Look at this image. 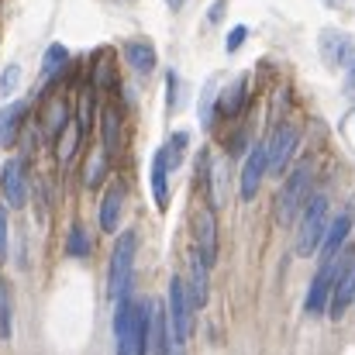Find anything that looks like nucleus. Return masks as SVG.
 <instances>
[{
  "instance_id": "1a4fd4ad",
  "label": "nucleus",
  "mask_w": 355,
  "mask_h": 355,
  "mask_svg": "<svg viewBox=\"0 0 355 355\" xmlns=\"http://www.w3.org/2000/svg\"><path fill=\"white\" fill-rule=\"evenodd\" d=\"M97 124H101V152L111 162L121 155V145H124V118H121L118 104H104L97 114Z\"/></svg>"
},
{
  "instance_id": "dca6fc26",
  "label": "nucleus",
  "mask_w": 355,
  "mask_h": 355,
  "mask_svg": "<svg viewBox=\"0 0 355 355\" xmlns=\"http://www.w3.org/2000/svg\"><path fill=\"white\" fill-rule=\"evenodd\" d=\"M28 111H31L28 101H14V104L0 107V148H10L17 141V135L28 121Z\"/></svg>"
},
{
  "instance_id": "2eb2a0df",
  "label": "nucleus",
  "mask_w": 355,
  "mask_h": 355,
  "mask_svg": "<svg viewBox=\"0 0 355 355\" xmlns=\"http://www.w3.org/2000/svg\"><path fill=\"white\" fill-rule=\"evenodd\" d=\"M207 272H211V266L193 252L190 255V276L183 279V286H187V297H190V304H193V311H204L207 307Z\"/></svg>"
},
{
  "instance_id": "20e7f679",
  "label": "nucleus",
  "mask_w": 355,
  "mask_h": 355,
  "mask_svg": "<svg viewBox=\"0 0 355 355\" xmlns=\"http://www.w3.org/2000/svg\"><path fill=\"white\" fill-rule=\"evenodd\" d=\"M297 145H300V128H297L293 121L276 124V131H272L269 141H266V173H269V176H283V173L290 169V162H293Z\"/></svg>"
},
{
  "instance_id": "4468645a",
  "label": "nucleus",
  "mask_w": 355,
  "mask_h": 355,
  "mask_svg": "<svg viewBox=\"0 0 355 355\" xmlns=\"http://www.w3.org/2000/svg\"><path fill=\"white\" fill-rule=\"evenodd\" d=\"M321 59L331 66V69H338V66H352L355 59V42L349 35H342V31H324L321 35Z\"/></svg>"
},
{
  "instance_id": "7ed1b4c3",
  "label": "nucleus",
  "mask_w": 355,
  "mask_h": 355,
  "mask_svg": "<svg viewBox=\"0 0 355 355\" xmlns=\"http://www.w3.org/2000/svg\"><path fill=\"white\" fill-rule=\"evenodd\" d=\"M135 252H138V235L135 232L118 235L114 252H111V269H107V297L114 304L121 297H128L135 286Z\"/></svg>"
},
{
  "instance_id": "f3484780",
  "label": "nucleus",
  "mask_w": 355,
  "mask_h": 355,
  "mask_svg": "<svg viewBox=\"0 0 355 355\" xmlns=\"http://www.w3.org/2000/svg\"><path fill=\"white\" fill-rule=\"evenodd\" d=\"M121 207H124V187L114 183V187H107V193L101 197V207H97V221H101V228H104L107 235L118 232Z\"/></svg>"
},
{
  "instance_id": "b1692460",
  "label": "nucleus",
  "mask_w": 355,
  "mask_h": 355,
  "mask_svg": "<svg viewBox=\"0 0 355 355\" xmlns=\"http://www.w3.org/2000/svg\"><path fill=\"white\" fill-rule=\"evenodd\" d=\"M97 118V90L94 87H87L83 94H80V107H76V128H80V135L87 138V131H90V124Z\"/></svg>"
},
{
  "instance_id": "0eeeda50",
  "label": "nucleus",
  "mask_w": 355,
  "mask_h": 355,
  "mask_svg": "<svg viewBox=\"0 0 355 355\" xmlns=\"http://www.w3.org/2000/svg\"><path fill=\"white\" fill-rule=\"evenodd\" d=\"M262 180H266V141H255L248 148L245 166H241V176H238V197L241 200H255Z\"/></svg>"
},
{
  "instance_id": "5701e85b",
  "label": "nucleus",
  "mask_w": 355,
  "mask_h": 355,
  "mask_svg": "<svg viewBox=\"0 0 355 355\" xmlns=\"http://www.w3.org/2000/svg\"><path fill=\"white\" fill-rule=\"evenodd\" d=\"M66 66H69V49L59 45V42H52L45 49V55H42V80H55Z\"/></svg>"
},
{
  "instance_id": "7c9ffc66",
  "label": "nucleus",
  "mask_w": 355,
  "mask_h": 355,
  "mask_svg": "<svg viewBox=\"0 0 355 355\" xmlns=\"http://www.w3.org/2000/svg\"><path fill=\"white\" fill-rule=\"evenodd\" d=\"M245 42H248V28H245V24H235V28L228 31V38H225V49H228V52H238Z\"/></svg>"
},
{
  "instance_id": "a878e982",
  "label": "nucleus",
  "mask_w": 355,
  "mask_h": 355,
  "mask_svg": "<svg viewBox=\"0 0 355 355\" xmlns=\"http://www.w3.org/2000/svg\"><path fill=\"white\" fill-rule=\"evenodd\" d=\"M14 335V304H10V286L0 279V342Z\"/></svg>"
},
{
  "instance_id": "c9c22d12",
  "label": "nucleus",
  "mask_w": 355,
  "mask_h": 355,
  "mask_svg": "<svg viewBox=\"0 0 355 355\" xmlns=\"http://www.w3.org/2000/svg\"><path fill=\"white\" fill-rule=\"evenodd\" d=\"M324 3H328V7H338V0H324Z\"/></svg>"
},
{
  "instance_id": "ddd939ff",
  "label": "nucleus",
  "mask_w": 355,
  "mask_h": 355,
  "mask_svg": "<svg viewBox=\"0 0 355 355\" xmlns=\"http://www.w3.org/2000/svg\"><path fill=\"white\" fill-rule=\"evenodd\" d=\"M349 232H352V214L345 211V214H338L335 221H328V232L321 238V245H318V255H321V266H328V262H335L338 259V252L345 248V241H349Z\"/></svg>"
},
{
  "instance_id": "f257e3e1",
  "label": "nucleus",
  "mask_w": 355,
  "mask_h": 355,
  "mask_svg": "<svg viewBox=\"0 0 355 355\" xmlns=\"http://www.w3.org/2000/svg\"><path fill=\"white\" fill-rule=\"evenodd\" d=\"M311 193H314V166L311 162H300L286 176V183H283V190L276 197V221L279 225H293L300 218V211H304V204H307Z\"/></svg>"
},
{
  "instance_id": "412c9836",
  "label": "nucleus",
  "mask_w": 355,
  "mask_h": 355,
  "mask_svg": "<svg viewBox=\"0 0 355 355\" xmlns=\"http://www.w3.org/2000/svg\"><path fill=\"white\" fill-rule=\"evenodd\" d=\"M245 104H248V76H238L228 90L218 94V111L225 118H238L245 111Z\"/></svg>"
},
{
  "instance_id": "473e14b6",
  "label": "nucleus",
  "mask_w": 355,
  "mask_h": 355,
  "mask_svg": "<svg viewBox=\"0 0 355 355\" xmlns=\"http://www.w3.org/2000/svg\"><path fill=\"white\" fill-rule=\"evenodd\" d=\"M225 10H228V0H218V3H211V10H207V24H218V21L225 17Z\"/></svg>"
},
{
  "instance_id": "9d476101",
  "label": "nucleus",
  "mask_w": 355,
  "mask_h": 355,
  "mask_svg": "<svg viewBox=\"0 0 355 355\" xmlns=\"http://www.w3.org/2000/svg\"><path fill=\"white\" fill-rule=\"evenodd\" d=\"M0 190H3V200L10 207H24L28 204V166H24V159H7L3 162Z\"/></svg>"
},
{
  "instance_id": "cd10ccee",
  "label": "nucleus",
  "mask_w": 355,
  "mask_h": 355,
  "mask_svg": "<svg viewBox=\"0 0 355 355\" xmlns=\"http://www.w3.org/2000/svg\"><path fill=\"white\" fill-rule=\"evenodd\" d=\"M104 169H107V155L97 148V152H90V159H87V176H83V183L87 187H101V180H104Z\"/></svg>"
},
{
  "instance_id": "c756f323",
  "label": "nucleus",
  "mask_w": 355,
  "mask_h": 355,
  "mask_svg": "<svg viewBox=\"0 0 355 355\" xmlns=\"http://www.w3.org/2000/svg\"><path fill=\"white\" fill-rule=\"evenodd\" d=\"M17 87H21V66H17V62H10V66H3V73H0V94H3V97H10Z\"/></svg>"
},
{
  "instance_id": "393cba45",
  "label": "nucleus",
  "mask_w": 355,
  "mask_h": 355,
  "mask_svg": "<svg viewBox=\"0 0 355 355\" xmlns=\"http://www.w3.org/2000/svg\"><path fill=\"white\" fill-rule=\"evenodd\" d=\"M90 87H94V90L114 87V66H111V52H97V55H94V69H90Z\"/></svg>"
},
{
  "instance_id": "9b49d317",
  "label": "nucleus",
  "mask_w": 355,
  "mask_h": 355,
  "mask_svg": "<svg viewBox=\"0 0 355 355\" xmlns=\"http://www.w3.org/2000/svg\"><path fill=\"white\" fill-rule=\"evenodd\" d=\"M355 300V252H349L338 279H335V290H331V300H328V314L331 321H342V314L349 311V304Z\"/></svg>"
},
{
  "instance_id": "39448f33",
  "label": "nucleus",
  "mask_w": 355,
  "mask_h": 355,
  "mask_svg": "<svg viewBox=\"0 0 355 355\" xmlns=\"http://www.w3.org/2000/svg\"><path fill=\"white\" fill-rule=\"evenodd\" d=\"M166 311H169V328L180 342L190 338L193 331V304L187 297V286H183V276H173L169 279V293H166Z\"/></svg>"
},
{
  "instance_id": "a211bd4d",
  "label": "nucleus",
  "mask_w": 355,
  "mask_h": 355,
  "mask_svg": "<svg viewBox=\"0 0 355 355\" xmlns=\"http://www.w3.org/2000/svg\"><path fill=\"white\" fill-rule=\"evenodd\" d=\"M69 124V104L62 101V97H52V101H45V107H42V135L55 145V138L62 135V128Z\"/></svg>"
},
{
  "instance_id": "f03ea898",
  "label": "nucleus",
  "mask_w": 355,
  "mask_h": 355,
  "mask_svg": "<svg viewBox=\"0 0 355 355\" xmlns=\"http://www.w3.org/2000/svg\"><path fill=\"white\" fill-rule=\"evenodd\" d=\"M328 232V193H311L304 211H300V228H297V245L293 252L300 259L318 255V245Z\"/></svg>"
},
{
  "instance_id": "aec40b11",
  "label": "nucleus",
  "mask_w": 355,
  "mask_h": 355,
  "mask_svg": "<svg viewBox=\"0 0 355 355\" xmlns=\"http://www.w3.org/2000/svg\"><path fill=\"white\" fill-rule=\"evenodd\" d=\"M124 62H128L138 76H148V73L155 69V49H152V42H145V38L124 42Z\"/></svg>"
},
{
  "instance_id": "c85d7f7f",
  "label": "nucleus",
  "mask_w": 355,
  "mask_h": 355,
  "mask_svg": "<svg viewBox=\"0 0 355 355\" xmlns=\"http://www.w3.org/2000/svg\"><path fill=\"white\" fill-rule=\"evenodd\" d=\"M166 111L176 114L180 111V73L166 69Z\"/></svg>"
},
{
  "instance_id": "2f4dec72",
  "label": "nucleus",
  "mask_w": 355,
  "mask_h": 355,
  "mask_svg": "<svg viewBox=\"0 0 355 355\" xmlns=\"http://www.w3.org/2000/svg\"><path fill=\"white\" fill-rule=\"evenodd\" d=\"M7 245H10V221H7V207H0V262L7 259Z\"/></svg>"
},
{
  "instance_id": "6e6552de",
  "label": "nucleus",
  "mask_w": 355,
  "mask_h": 355,
  "mask_svg": "<svg viewBox=\"0 0 355 355\" xmlns=\"http://www.w3.org/2000/svg\"><path fill=\"white\" fill-rule=\"evenodd\" d=\"M193 252L207 266H214V259H218V214H214V207H200L197 211V221H193Z\"/></svg>"
},
{
  "instance_id": "f704fd0d",
  "label": "nucleus",
  "mask_w": 355,
  "mask_h": 355,
  "mask_svg": "<svg viewBox=\"0 0 355 355\" xmlns=\"http://www.w3.org/2000/svg\"><path fill=\"white\" fill-rule=\"evenodd\" d=\"M166 3H169V10H183V3H187V0H166Z\"/></svg>"
},
{
  "instance_id": "f8f14e48",
  "label": "nucleus",
  "mask_w": 355,
  "mask_h": 355,
  "mask_svg": "<svg viewBox=\"0 0 355 355\" xmlns=\"http://www.w3.org/2000/svg\"><path fill=\"white\" fill-rule=\"evenodd\" d=\"M114 342H118V355H138V342H135V300H131V293L118 300V311H114Z\"/></svg>"
},
{
  "instance_id": "6ab92c4d",
  "label": "nucleus",
  "mask_w": 355,
  "mask_h": 355,
  "mask_svg": "<svg viewBox=\"0 0 355 355\" xmlns=\"http://www.w3.org/2000/svg\"><path fill=\"white\" fill-rule=\"evenodd\" d=\"M173 173H176V169L169 166L166 148H159L155 159H152V200H155V207H166V204H169V176H173Z\"/></svg>"
},
{
  "instance_id": "423d86ee",
  "label": "nucleus",
  "mask_w": 355,
  "mask_h": 355,
  "mask_svg": "<svg viewBox=\"0 0 355 355\" xmlns=\"http://www.w3.org/2000/svg\"><path fill=\"white\" fill-rule=\"evenodd\" d=\"M345 259H349V252L342 248L335 262H328V266H321V269L314 272L311 290H307V314H324V311H328V300H331V290H335V279H338Z\"/></svg>"
},
{
  "instance_id": "72a5a7b5",
  "label": "nucleus",
  "mask_w": 355,
  "mask_h": 355,
  "mask_svg": "<svg viewBox=\"0 0 355 355\" xmlns=\"http://www.w3.org/2000/svg\"><path fill=\"white\" fill-rule=\"evenodd\" d=\"M349 94H355V59H352V66H349Z\"/></svg>"
},
{
  "instance_id": "bb28decb",
  "label": "nucleus",
  "mask_w": 355,
  "mask_h": 355,
  "mask_svg": "<svg viewBox=\"0 0 355 355\" xmlns=\"http://www.w3.org/2000/svg\"><path fill=\"white\" fill-rule=\"evenodd\" d=\"M90 235H87V228L83 225H73L69 228V238H66V255L69 259H87L90 255Z\"/></svg>"
},
{
  "instance_id": "4be33fe9",
  "label": "nucleus",
  "mask_w": 355,
  "mask_h": 355,
  "mask_svg": "<svg viewBox=\"0 0 355 355\" xmlns=\"http://www.w3.org/2000/svg\"><path fill=\"white\" fill-rule=\"evenodd\" d=\"M218 94H221L218 80H207V83H204V90H200L197 114H200V128H204V131H211V128H214V114H218Z\"/></svg>"
}]
</instances>
